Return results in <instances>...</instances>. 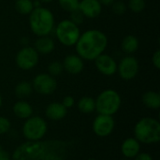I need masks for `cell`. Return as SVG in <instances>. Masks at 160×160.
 <instances>
[{"label": "cell", "instance_id": "cell-1", "mask_svg": "<svg viewBox=\"0 0 160 160\" xmlns=\"http://www.w3.org/2000/svg\"><path fill=\"white\" fill-rule=\"evenodd\" d=\"M74 142L66 140L26 141L15 148L12 160H67Z\"/></svg>", "mask_w": 160, "mask_h": 160}, {"label": "cell", "instance_id": "cell-2", "mask_svg": "<svg viewBox=\"0 0 160 160\" xmlns=\"http://www.w3.org/2000/svg\"><path fill=\"white\" fill-rule=\"evenodd\" d=\"M108 46V38L98 29H89L82 34L75 44L78 55L83 60L93 61L102 54Z\"/></svg>", "mask_w": 160, "mask_h": 160}, {"label": "cell", "instance_id": "cell-3", "mask_svg": "<svg viewBox=\"0 0 160 160\" xmlns=\"http://www.w3.org/2000/svg\"><path fill=\"white\" fill-rule=\"evenodd\" d=\"M134 138L144 144H156L160 142V123L153 117L140 119L134 127Z\"/></svg>", "mask_w": 160, "mask_h": 160}, {"label": "cell", "instance_id": "cell-4", "mask_svg": "<svg viewBox=\"0 0 160 160\" xmlns=\"http://www.w3.org/2000/svg\"><path fill=\"white\" fill-rule=\"evenodd\" d=\"M29 25L36 36H48L54 27L52 12L43 7L35 8L29 14Z\"/></svg>", "mask_w": 160, "mask_h": 160}, {"label": "cell", "instance_id": "cell-5", "mask_svg": "<svg viewBox=\"0 0 160 160\" xmlns=\"http://www.w3.org/2000/svg\"><path fill=\"white\" fill-rule=\"evenodd\" d=\"M96 101V111L98 114L113 116L118 112L122 104V98L119 93L113 89H106L102 91Z\"/></svg>", "mask_w": 160, "mask_h": 160}, {"label": "cell", "instance_id": "cell-6", "mask_svg": "<svg viewBox=\"0 0 160 160\" xmlns=\"http://www.w3.org/2000/svg\"><path fill=\"white\" fill-rule=\"evenodd\" d=\"M48 131V124L40 116H31L24 120L22 132L26 141L35 142L42 140Z\"/></svg>", "mask_w": 160, "mask_h": 160}, {"label": "cell", "instance_id": "cell-7", "mask_svg": "<svg viewBox=\"0 0 160 160\" xmlns=\"http://www.w3.org/2000/svg\"><path fill=\"white\" fill-rule=\"evenodd\" d=\"M55 36L64 46H74L81 36L79 25L75 24L69 19L63 20L55 27Z\"/></svg>", "mask_w": 160, "mask_h": 160}, {"label": "cell", "instance_id": "cell-8", "mask_svg": "<svg viewBox=\"0 0 160 160\" xmlns=\"http://www.w3.org/2000/svg\"><path fill=\"white\" fill-rule=\"evenodd\" d=\"M39 54L35 48L25 46L21 49L15 57L16 65L22 70H30L34 68L38 63Z\"/></svg>", "mask_w": 160, "mask_h": 160}, {"label": "cell", "instance_id": "cell-9", "mask_svg": "<svg viewBox=\"0 0 160 160\" xmlns=\"http://www.w3.org/2000/svg\"><path fill=\"white\" fill-rule=\"evenodd\" d=\"M32 86L37 93L42 96H49L56 90L57 82L55 78L49 73H40L34 78Z\"/></svg>", "mask_w": 160, "mask_h": 160}, {"label": "cell", "instance_id": "cell-10", "mask_svg": "<svg viewBox=\"0 0 160 160\" xmlns=\"http://www.w3.org/2000/svg\"><path fill=\"white\" fill-rule=\"evenodd\" d=\"M115 128V120L113 116L98 114L93 121V132L100 138L110 136Z\"/></svg>", "mask_w": 160, "mask_h": 160}, {"label": "cell", "instance_id": "cell-11", "mask_svg": "<svg viewBox=\"0 0 160 160\" xmlns=\"http://www.w3.org/2000/svg\"><path fill=\"white\" fill-rule=\"evenodd\" d=\"M140 69V65L136 57L132 55L125 56L121 59L119 65H117V72L121 79L125 81H130L134 79Z\"/></svg>", "mask_w": 160, "mask_h": 160}, {"label": "cell", "instance_id": "cell-12", "mask_svg": "<svg viewBox=\"0 0 160 160\" xmlns=\"http://www.w3.org/2000/svg\"><path fill=\"white\" fill-rule=\"evenodd\" d=\"M97 69L105 76H112L117 72V63L115 59L106 53H102L95 60Z\"/></svg>", "mask_w": 160, "mask_h": 160}, {"label": "cell", "instance_id": "cell-13", "mask_svg": "<svg viewBox=\"0 0 160 160\" xmlns=\"http://www.w3.org/2000/svg\"><path fill=\"white\" fill-rule=\"evenodd\" d=\"M78 8L85 18L95 19L102 11V5L98 0H80Z\"/></svg>", "mask_w": 160, "mask_h": 160}, {"label": "cell", "instance_id": "cell-14", "mask_svg": "<svg viewBox=\"0 0 160 160\" xmlns=\"http://www.w3.org/2000/svg\"><path fill=\"white\" fill-rule=\"evenodd\" d=\"M63 68L68 73L71 75H77L81 73L84 68L83 59L81 58L78 54H69L65 57Z\"/></svg>", "mask_w": 160, "mask_h": 160}, {"label": "cell", "instance_id": "cell-15", "mask_svg": "<svg viewBox=\"0 0 160 160\" xmlns=\"http://www.w3.org/2000/svg\"><path fill=\"white\" fill-rule=\"evenodd\" d=\"M68 114V109H66L61 102L50 103L45 108V116L51 121H60L64 119Z\"/></svg>", "mask_w": 160, "mask_h": 160}, {"label": "cell", "instance_id": "cell-16", "mask_svg": "<svg viewBox=\"0 0 160 160\" xmlns=\"http://www.w3.org/2000/svg\"><path fill=\"white\" fill-rule=\"evenodd\" d=\"M141 152V143L134 138H127L121 144V153L127 159L134 158Z\"/></svg>", "mask_w": 160, "mask_h": 160}, {"label": "cell", "instance_id": "cell-17", "mask_svg": "<svg viewBox=\"0 0 160 160\" xmlns=\"http://www.w3.org/2000/svg\"><path fill=\"white\" fill-rule=\"evenodd\" d=\"M12 111L14 115L22 120H26L33 115L32 106L23 99H20L19 101L15 102L12 107Z\"/></svg>", "mask_w": 160, "mask_h": 160}, {"label": "cell", "instance_id": "cell-18", "mask_svg": "<svg viewBox=\"0 0 160 160\" xmlns=\"http://www.w3.org/2000/svg\"><path fill=\"white\" fill-rule=\"evenodd\" d=\"M54 41L48 36L38 37L35 42V50L38 54H49L54 50Z\"/></svg>", "mask_w": 160, "mask_h": 160}, {"label": "cell", "instance_id": "cell-19", "mask_svg": "<svg viewBox=\"0 0 160 160\" xmlns=\"http://www.w3.org/2000/svg\"><path fill=\"white\" fill-rule=\"evenodd\" d=\"M142 101L145 107L151 110H158L160 108V95L156 91H147L142 97Z\"/></svg>", "mask_w": 160, "mask_h": 160}, {"label": "cell", "instance_id": "cell-20", "mask_svg": "<svg viewBox=\"0 0 160 160\" xmlns=\"http://www.w3.org/2000/svg\"><path fill=\"white\" fill-rule=\"evenodd\" d=\"M121 48L127 54L130 55L139 49V39L133 35H128L122 40Z\"/></svg>", "mask_w": 160, "mask_h": 160}, {"label": "cell", "instance_id": "cell-21", "mask_svg": "<svg viewBox=\"0 0 160 160\" xmlns=\"http://www.w3.org/2000/svg\"><path fill=\"white\" fill-rule=\"evenodd\" d=\"M78 110L84 113L89 114L96 111V101L91 97H82L78 101Z\"/></svg>", "mask_w": 160, "mask_h": 160}, {"label": "cell", "instance_id": "cell-22", "mask_svg": "<svg viewBox=\"0 0 160 160\" xmlns=\"http://www.w3.org/2000/svg\"><path fill=\"white\" fill-rule=\"evenodd\" d=\"M32 91H33L32 83H30L26 81H22V82H19L15 86V89H14L15 96L20 99H24V98L30 97V95L32 94Z\"/></svg>", "mask_w": 160, "mask_h": 160}, {"label": "cell", "instance_id": "cell-23", "mask_svg": "<svg viewBox=\"0 0 160 160\" xmlns=\"http://www.w3.org/2000/svg\"><path fill=\"white\" fill-rule=\"evenodd\" d=\"M35 8L34 2L32 0H16L15 9L22 15H29Z\"/></svg>", "mask_w": 160, "mask_h": 160}, {"label": "cell", "instance_id": "cell-24", "mask_svg": "<svg viewBox=\"0 0 160 160\" xmlns=\"http://www.w3.org/2000/svg\"><path fill=\"white\" fill-rule=\"evenodd\" d=\"M58 3L64 10L71 12L78 8L80 0H58Z\"/></svg>", "mask_w": 160, "mask_h": 160}, {"label": "cell", "instance_id": "cell-25", "mask_svg": "<svg viewBox=\"0 0 160 160\" xmlns=\"http://www.w3.org/2000/svg\"><path fill=\"white\" fill-rule=\"evenodd\" d=\"M63 70H64L63 64L59 61H53V62L50 63L48 66V72L52 77L59 76L63 72Z\"/></svg>", "mask_w": 160, "mask_h": 160}, {"label": "cell", "instance_id": "cell-26", "mask_svg": "<svg viewBox=\"0 0 160 160\" xmlns=\"http://www.w3.org/2000/svg\"><path fill=\"white\" fill-rule=\"evenodd\" d=\"M146 3L145 0H129L128 8L135 13L142 12L145 8Z\"/></svg>", "mask_w": 160, "mask_h": 160}, {"label": "cell", "instance_id": "cell-27", "mask_svg": "<svg viewBox=\"0 0 160 160\" xmlns=\"http://www.w3.org/2000/svg\"><path fill=\"white\" fill-rule=\"evenodd\" d=\"M11 128V123L8 118L5 116L0 115V135L7 134L10 131Z\"/></svg>", "mask_w": 160, "mask_h": 160}, {"label": "cell", "instance_id": "cell-28", "mask_svg": "<svg viewBox=\"0 0 160 160\" xmlns=\"http://www.w3.org/2000/svg\"><path fill=\"white\" fill-rule=\"evenodd\" d=\"M70 13H71V15H70V19H69V20H70L71 22H73L75 24L80 25V24H82V23L83 22V20H84L85 17L83 16V14L81 12V10H80L79 8H77V9L71 11Z\"/></svg>", "mask_w": 160, "mask_h": 160}, {"label": "cell", "instance_id": "cell-29", "mask_svg": "<svg viewBox=\"0 0 160 160\" xmlns=\"http://www.w3.org/2000/svg\"><path fill=\"white\" fill-rule=\"evenodd\" d=\"M112 8L113 13H115L116 15H123L126 10H127V5L122 2V1H114L113 4L112 5Z\"/></svg>", "mask_w": 160, "mask_h": 160}, {"label": "cell", "instance_id": "cell-30", "mask_svg": "<svg viewBox=\"0 0 160 160\" xmlns=\"http://www.w3.org/2000/svg\"><path fill=\"white\" fill-rule=\"evenodd\" d=\"M62 104H63V106L66 108V109H70V108H72L73 106H74V104H75V99H74V98L73 97H71V96H67V97H65L64 98H63V100H62V102H61Z\"/></svg>", "mask_w": 160, "mask_h": 160}, {"label": "cell", "instance_id": "cell-31", "mask_svg": "<svg viewBox=\"0 0 160 160\" xmlns=\"http://www.w3.org/2000/svg\"><path fill=\"white\" fill-rule=\"evenodd\" d=\"M152 61H153V65L155 66V68L157 69L160 68V50H157L155 52V53L153 54L152 57Z\"/></svg>", "mask_w": 160, "mask_h": 160}, {"label": "cell", "instance_id": "cell-32", "mask_svg": "<svg viewBox=\"0 0 160 160\" xmlns=\"http://www.w3.org/2000/svg\"><path fill=\"white\" fill-rule=\"evenodd\" d=\"M134 160H154L153 157L149 154V153H145V152H142V153H139L134 158Z\"/></svg>", "mask_w": 160, "mask_h": 160}, {"label": "cell", "instance_id": "cell-33", "mask_svg": "<svg viewBox=\"0 0 160 160\" xmlns=\"http://www.w3.org/2000/svg\"><path fill=\"white\" fill-rule=\"evenodd\" d=\"M10 159H11V156H10V154H9L8 151H6V150L2 149V150L0 151V160H10Z\"/></svg>", "mask_w": 160, "mask_h": 160}, {"label": "cell", "instance_id": "cell-34", "mask_svg": "<svg viewBox=\"0 0 160 160\" xmlns=\"http://www.w3.org/2000/svg\"><path fill=\"white\" fill-rule=\"evenodd\" d=\"M98 1H99V3L101 5H104V6H112L115 0H98Z\"/></svg>", "mask_w": 160, "mask_h": 160}, {"label": "cell", "instance_id": "cell-35", "mask_svg": "<svg viewBox=\"0 0 160 160\" xmlns=\"http://www.w3.org/2000/svg\"><path fill=\"white\" fill-rule=\"evenodd\" d=\"M38 1H39V2H43V3H51V2H52L53 0H38Z\"/></svg>", "mask_w": 160, "mask_h": 160}, {"label": "cell", "instance_id": "cell-36", "mask_svg": "<svg viewBox=\"0 0 160 160\" xmlns=\"http://www.w3.org/2000/svg\"><path fill=\"white\" fill-rule=\"evenodd\" d=\"M2 104H3V98H2V96L0 94V108L2 107Z\"/></svg>", "mask_w": 160, "mask_h": 160}, {"label": "cell", "instance_id": "cell-37", "mask_svg": "<svg viewBox=\"0 0 160 160\" xmlns=\"http://www.w3.org/2000/svg\"><path fill=\"white\" fill-rule=\"evenodd\" d=\"M2 149H3V147H2V145H1V144H0V151H1V150H2Z\"/></svg>", "mask_w": 160, "mask_h": 160}, {"label": "cell", "instance_id": "cell-38", "mask_svg": "<svg viewBox=\"0 0 160 160\" xmlns=\"http://www.w3.org/2000/svg\"><path fill=\"white\" fill-rule=\"evenodd\" d=\"M87 160H97V159H95V158H88Z\"/></svg>", "mask_w": 160, "mask_h": 160}]
</instances>
